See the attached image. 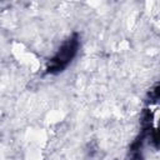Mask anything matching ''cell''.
Masks as SVG:
<instances>
[{"label":"cell","instance_id":"obj_1","mask_svg":"<svg viewBox=\"0 0 160 160\" xmlns=\"http://www.w3.org/2000/svg\"><path fill=\"white\" fill-rule=\"evenodd\" d=\"M76 46H78V41L76 40H69L62 46V49L59 51V54L52 59V66H51V70L50 71H52V69L59 71L60 69H62L64 66H66V64L75 55Z\"/></svg>","mask_w":160,"mask_h":160}]
</instances>
